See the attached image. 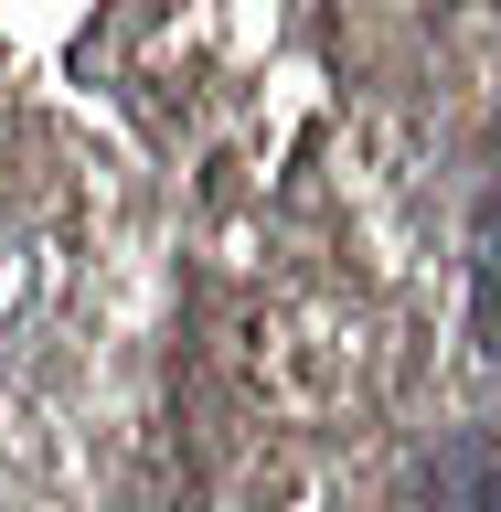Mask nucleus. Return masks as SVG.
<instances>
[{
    "instance_id": "obj_1",
    "label": "nucleus",
    "mask_w": 501,
    "mask_h": 512,
    "mask_svg": "<svg viewBox=\"0 0 501 512\" xmlns=\"http://www.w3.org/2000/svg\"><path fill=\"white\" fill-rule=\"evenodd\" d=\"M438 502L459 512H501V438H459L438 459Z\"/></svg>"
},
{
    "instance_id": "obj_2",
    "label": "nucleus",
    "mask_w": 501,
    "mask_h": 512,
    "mask_svg": "<svg viewBox=\"0 0 501 512\" xmlns=\"http://www.w3.org/2000/svg\"><path fill=\"white\" fill-rule=\"evenodd\" d=\"M470 288H480V331H491V352H501V192H491V214H480V235H470Z\"/></svg>"
}]
</instances>
